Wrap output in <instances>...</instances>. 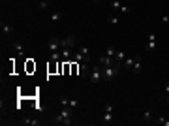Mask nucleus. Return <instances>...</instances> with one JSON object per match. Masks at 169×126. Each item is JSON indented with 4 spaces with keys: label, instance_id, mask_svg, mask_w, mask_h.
I'll return each instance as SVG.
<instances>
[{
    "label": "nucleus",
    "instance_id": "obj_14",
    "mask_svg": "<svg viewBox=\"0 0 169 126\" xmlns=\"http://www.w3.org/2000/svg\"><path fill=\"white\" fill-rule=\"evenodd\" d=\"M143 120H145V122H152V120H154V113H152L150 109H145V111H143Z\"/></svg>",
    "mask_w": 169,
    "mask_h": 126
},
{
    "label": "nucleus",
    "instance_id": "obj_23",
    "mask_svg": "<svg viewBox=\"0 0 169 126\" xmlns=\"http://www.w3.org/2000/svg\"><path fill=\"white\" fill-rule=\"evenodd\" d=\"M117 60H120V62H124V58H126V53L124 51H120V49H117V56H115Z\"/></svg>",
    "mask_w": 169,
    "mask_h": 126
},
{
    "label": "nucleus",
    "instance_id": "obj_13",
    "mask_svg": "<svg viewBox=\"0 0 169 126\" xmlns=\"http://www.w3.org/2000/svg\"><path fill=\"white\" fill-rule=\"evenodd\" d=\"M79 53L85 56V60H87V62H90V60H92V58H90V51H88V47H87V45H79Z\"/></svg>",
    "mask_w": 169,
    "mask_h": 126
},
{
    "label": "nucleus",
    "instance_id": "obj_18",
    "mask_svg": "<svg viewBox=\"0 0 169 126\" xmlns=\"http://www.w3.org/2000/svg\"><path fill=\"white\" fill-rule=\"evenodd\" d=\"M134 60H135V56H126V58H124V66H126V68H132V66H134Z\"/></svg>",
    "mask_w": 169,
    "mask_h": 126
},
{
    "label": "nucleus",
    "instance_id": "obj_22",
    "mask_svg": "<svg viewBox=\"0 0 169 126\" xmlns=\"http://www.w3.org/2000/svg\"><path fill=\"white\" fill-rule=\"evenodd\" d=\"M13 51H17L19 55H23V53H25V49H23V45H21L19 41H15V43H13Z\"/></svg>",
    "mask_w": 169,
    "mask_h": 126
},
{
    "label": "nucleus",
    "instance_id": "obj_19",
    "mask_svg": "<svg viewBox=\"0 0 169 126\" xmlns=\"http://www.w3.org/2000/svg\"><path fill=\"white\" fill-rule=\"evenodd\" d=\"M111 8L115 10V12H120V8H122V4H120V0H113L111 2Z\"/></svg>",
    "mask_w": 169,
    "mask_h": 126
},
{
    "label": "nucleus",
    "instance_id": "obj_1",
    "mask_svg": "<svg viewBox=\"0 0 169 126\" xmlns=\"http://www.w3.org/2000/svg\"><path fill=\"white\" fill-rule=\"evenodd\" d=\"M73 107H66V105H62V109L56 113L54 117H53V124H59V126H70L73 120Z\"/></svg>",
    "mask_w": 169,
    "mask_h": 126
},
{
    "label": "nucleus",
    "instance_id": "obj_29",
    "mask_svg": "<svg viewBox=\"0 0 169 126\" xmlns=\"http://www.w3.org/2000/svg\"><path fill=\"white\" fill-rule=\"evenodd\" d=\"M162 23H169V15H163V17H162Z\"/></svg>",
    "mask_w": 169,
    "mask_h": 126
},
{
    "label": "nucleus",
    "instance_id": "obj_26",
    "mask_svg": "<svg viewBox=\"0 0 169 126\" xmlns=\"http://www.w3.org/2000/svg\"><path fill=\"white\" fill-rule=\"evenodd\" d=\"M130 12H132V10H130V6H124V4H122V8H120V13H130Z\"/></svg>",
    "mask_w": 169,
    "mask_h": 126
},
{
    "label": "nucleus",
    "instance_id": "obj_27",
    "mask_svg": "<svg viewBox=\"0 0 169 126\" xmlns=\"http://www.w3.org/2000/svg\"><path fill=\"white\" fill-rule=\"evenodd\" d=\"M163 90H165V100L169 102V83H165V87H163Z\"/></svg>",
    "mask_w": 169,
    "mask_h": 126
},
{
    "label": "nucleus",
    "instance_id": "obj_12",
    "mask_svg": "<svg viewBox=\"0 0 169 126\" xmlns=\"http://www.w3.org/2000/svg\"><path fill=\"white\" fill-rule=\"evenodd\" d=\"M23 124H26V126H40V124H41V120L32 119V117H25V119H23Z\"/></svg>",
    "mask_w": 169,
    "mask_h": 126
},
{
    "label": "nucleus",
    "instance_id": "obj_2",
    "mask_svg": "<svg viewBox=\"0 0 169 126\" xmlns=\"http://www.w3.org/2000/svg\"><path fill=\"white\" fill-rule=\"evenodd\" d=\"M88 79L94 83V85H98V83H101L103 81V74H101V66L98 64V62H96V64L90 68V75H88Z\"/></svg>",
    "mask_w": 169,
    "mask_h": 126
},
{
    "label": "nucleus",
    "instance_id": "obj_21",
    "mask_svg": "<svg viewBox=\"0 0 169 126\" xmlns=\"http://www.w3.org/2000/svg\"><path fill=\"white\" fill-rule=\"evenodd\" d=\"M107 23H111V25H119L120 19H119L117 15H109V17H107Z\"/></svg>",
    "mask_w": 169,
    "mask_h": 126
},
{
    "label": "nucleus",
    "instance_id": "obj_17",
    "mask_svg": "<svg viewBox=\"0 0 169 126\" xmlns=\"http://www.w3.org/2000/svg\"><path fill=\"white\" fill-rule=\"evenodd\" d=\"M154 124H162V126H169V119H165V117H156V119H154Z\"/></svg>",
    "mask_w": 169,
    "mask_h": 126
},
{
    "label": "nucleus",
    "instance_id": "obj_9",
    "mask_svg": "<svg viewBox=\"0 0 169 126\" xmlns=\"http://www.w3.org/2000/svg\"><path fill=\"white\" fill-rule=\"evenodd\" d=\"M143 58L141 56H135V60H134V66H132V70L135 72V74H141L143 72V62H141Z\"/></svg>",
    "mask_w": 169,
    "mask_h": 126
},
{
    "label": "nucleus",
    "instance_id": "obj_8",
    "mask_svg": "<svg viewBox=\"0 0 169 126\" xmlns=\"http://www.w3.org/2000/svg\"><path fill=\"white\" fill-rule=\"evenodd\" d=\"M145 47H147V51H154V49H156V34H154V32L148 34V41H147Z\"/></svg>",
    "mask_w": 169,
    "mask_h": 126
},
{
    "label": "nucleus",
    "instance_id": "obj_25",
    "mask_svg": "<svg viewBox=\"0 0 169 126\" xmlns=\"http://www.w3.org/2000/svg\"><path fill=\"white\" fill-rule=\"evenodd\" d=\"M49 4H51V2H47V0H40V2H38V8H40V10H47Z\"/></svg>",
    "mask_w": 169,
    "mask_h": 126
},
{
    "label": "nucleus",
    "instance_id": "obj_28",
    "mask_svg": "<svg viewBox=\"0 0 169 126\" xmlns=\"http://www.w3.org/2000/svg\"><path fill=\"white\" fill-rule=\"evenodd\" d=\"M103 109H105V111H115V105H113V104H105Z\"/></svg>",
    "mask_w": 169,
    "mask_h": 126
},
{
    "label": "nucleus",
    "instance_id": "obj_15",
    "mask_svg": "<svg viewBox=\"0 0 169 126\" xmlns=\"http://www.w3.org/2000/svg\"><path fill=\"white\" fill-rule=\"evenodd\" d=\"M0 28H2V32H4V34H6V36H8V34H12V32H13V27H12V25H10V23H4V21H2V25H0Z\"/></svg>",
    "mask_w": 169,
    "mask_h": 126
},
{
    "label": "nucleus",
    "instance_id": "obj_3",
    "mask_svg": "<svg viewBox=\"0 0 169 126\" xmlns=\"http://www.w3.org/2000/svg\"><path fill=\"white\" fill-rule=\"evenodd\" d=\"M98 64L103 66V68H109V66H115V64H117V58L107 56V55H101V56L98 58Z\"/></svg>",
    "mask_w": 169,
    "mask_h": 126
},
{
    "label": "nucleus",
    "instance_id": "obj_6",
    "mask_svg": "<svg viewBox=\"0 0 169 126\" xmlns=\"http://www.w3.org/2000/svg\"><path fill=\"white\" fill-rule=\"evenodd\" d=\"M90 75V62H81V70H79V77L87 79Z\"/></svg>",
    "mask_w": 169,
    "mask_h": 126
},
{
    "label": "nucleus",
    "instance_id": "obj_30",
    "mask_svg": "<svg viewBox=\"0 0 169 126\" xmlns=\"http://www.w3.org/2000/svg\"><path fill=\"white\" fill-rule=\"evenodd\" d=\"M90 2H92V4H96V2H100V0H90Z\"/></svg>",
    "mask_w": 169,
    "mask_h": 126
},
{
    "label": "nucleus",
    "instance_id": "obj_16",
    "mask_svg": "<svg viewBox=\"0 0 169 126\" xmlns=\"http://www.w3.org/2000/svg\"><path fill=\"white\" fill-rule=\"evenodd\" d=\"M49 19H51L53 23H59V21H62V13H60V12H53V13L49 15Z\"/></svg>",
    "mask_w": 169,
    "mask_h": 126
},
{
    "label": "nucleus",
    "instance_id": "obj_7",
    "mask_svg": "<svg viewBox=\"0 0 169 126\" xmlns=\"http://www.w3.org/2000/svg\"><path fill=\"white\" fill-rule=\"evenodd\" d=\"M47 45H49V51H51V53H53V51H60V49H62V45H60V40H59V38H51Z\"/></svg>",
    "mask_w": 169,
    "mask_h": 126
},
{
    "label": "nucleus",
    "instance_id": "obj_11",
    "mask_svg": "<svg viewBox=\"0 0 169 126\" xmlns=\"http://www.w3.org/2000/svg\"><path fill=\"white\" fill-rule=\"evenodd\" d=\"M60 105H66V107H77L79 104H77V100H68V98H60Z\"/></svg>",
    "mask_w": 169,
    "mask_h": 126
},
{
    "label": "nucleus",
    "instance_id": "obj_10",
    "mask_svg": "<svg viewBox=\"0 0 169 126\" xmlns=\"http://www.w3.org/2000/svg\"><path fill=\"white\" fill-rule=\"evenodd\" d=\"M101 120H103V124H111L113 120H115V117H113V111H105V109H103V117H101Z\"/></svg>",
    "mask_w": 169,
    "mask_h": 126
},
{
    "label": "nucleus",
    "instance_id": "obj_24",
    "mask_svg": "<svg viewBox=\"0 0 169 126\" xmlns=\"http://www.w3.org/2000/svg\"><path fill=\"white\" fill-rule=\"evenodd\" d=\"M62 58V53L60 51H53L51 53V60H60Z\"/></svg>",
    "mask_w": 169,
    "mask_h": 126
},
{
    "label": "nucleus",
    "instance_id": "obj_5",
    "mask_svg": "<svg viewBox=\"0 0 169 126\" xmlns=\"http://www.w3.org/2000/svg\"><path fill=\"white\" fill-rule=\"evenodd\" d=\"M60 53H62V60H64V62H72V60H73V49H70V47H62Z\"/></svg>",
    "mask_w": 169,
    "mask_h": 126
},
{
    "label": "nucleus",
    "instance_id": "obj_20",
    "mask_svg": "<svg viewBox=\"0 0 169 126\" xmlns=\"http://www.w3.org/2000/svg\"><path fill=\"white\" fill-rule=\"evenodd\" d=\"M105 55H107V56H113V58H115V56H117V47H107Z\"/></svg>",
    "mask_w": 169,
    "mask_h": 126
},
{
    "label": "nucleus",
    "instance_id": "obj_4",
    "mask_svg": "<svg viewBox=\"0 0 169 126\" xmlns=\"http://www.w3.org/2000/svg\"><path fill=\"white\" fill-rule=\"evenodd\" d=\"M60 45H62V47H70V49H73V47L77 45V41H75L73 36H66V38H60Z\"/></svg>",
    "mask_w": 169,
    "mask_h": 126
},
{
    "label": "nucleus",
    "instance_id": "obj_31",
    "mask_svg": "<svg viewBox=\"0 0 169 126\" xmlns=\"http://www.w3.org/2000/svg\"><path fill=\"white\" fill-rule=\"evenodd\" d=\"M47 2H51V0H47Z\"/></svg>",
    "mask_w": 169,
    "mask_h": 126
}]
</instances>
